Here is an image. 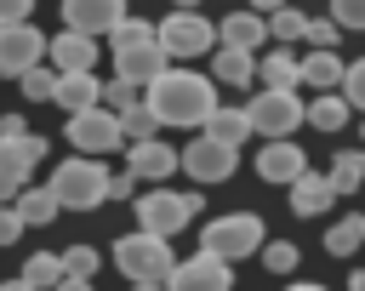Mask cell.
Listing matches in <instances>:
<instances>
[{
	"instance_id": "1",
	"label": "cell",
	"mask_w": 365,
	"mask_h": 291,
	"mask_svg": "<svg viewBox=\"0 0 365 291\" xmlns=\"http://www.w3.org/2000/svg\"><path fill=\"white\" fill-rule=\"evenodd\" d=\"M143 108L154 114V126H200L217 108V80L165 63L148 86H143Z\"/></svg>"
},
{
	"instance_id": "2",
	"label": "cell",
	"mask_w": 365,
	"mask_h": 291,
	"mask_svg": "<svg viewBox=\"0 0 365 291\" xmlns=\"http://www.w3.org/2000/svg\"><path fill=\"white\" fill-rule=\"evenodd\" d=\"M103 40H108V51H114L120 80H131V86H148V80L171 63V57L160 51V40H154V23H143V17H131V11H125Z\"/></svg>"
},
{
	"instance_id": "3",
	"label": "cell",
	"mask_w": 365,
	"mask_h": 291,
	"mask_svg": "<svg viewBox=\"0 0 365 291\" xmlns=\"http://www.w3.org/2000/svg\"><path fill=\"white\" fill-rule=\"evenodd\" d=\"M171 262H177V257H171V240H165V234L131 228V234L114 240V268H120L131 285H165Z\"/></svg>"
},
{
	"instance_id": "4",
	"label": "cell",
	"mask_w": 365,
	"mask_h": 291,
	"mask_svg": "<svg viewBox=\"0 0 365 291\" xmlns=\"http://www.w3.org/2000/svg\"><path fill=\"white\" fill-rule=\"evenodd\" d=\"M51 194H57V205L63 211H91V205H103L108 200V171H103V160L97 154H74V160H63L57 171H51V183H46Z\"/></svg>"
},
{
	"instance_id": "5",
	"label": "cell",
	"mask_w": 365,
	"mask_h": 291,
	"mask_svg": "<svg viewBox=\"0 0 365 291\" xmlns=\"http://www.w3.org/2000/svg\"><path fill=\"white\" fill-rule=\"evenodd\" d=\"M262 245V217L257 211H222L200 228V251L222 257V262H240V257H257Z\"/></svg>"
},
{
	"instance_id": "6",
	"label": "cell",
	"mask_w": 365,
	"mask_h": 291,
	"mask_svg": "<svg viewBox=\"0 0 365 291\" xmlns=\"http://www.w3.org/2000/svg\"><path fill=\"white\" fill-rule=\"evenodd\" d=\"M154 40L171 63H188V57H205L217 46V23L200 17V11H171L165 23H154Z\"/></svg>"
},
{
	"instance_id": "7",
	"label": "cell",
	"mask_w": 365,
	"mask_h": 291,
	"mask_svg": "<svg viewBox=\"0 0 365 291\" xmlns=\"http://www.w3.org/2000/svg\"><path fill=\"white\" fill-rule=\"evenodd\" d=\"M200 194L188 188V194H177V188H148V194H137V228H148V234H177L182 223H194L200 217Z\"/></svg>"
},
{
	"instance_id": "8",
	"label": "cell",
	"mask_w": 365,
	"mask_h": 291,
	"mask_svg": "<svg viewBox=\"0 0 365 291\" xmlns=\"http://www.w3.org/2000/svg\"><path fill=\"white\" fill-rule=\"evenodd\" d=\"M245 120H251V137H291V131L302 126V91H274V86H262V91H251Z\"/></svg>"
},
{
	"instance_id": "9",
	"label": "cell",
	"mask_w": 365,
	"mask_h": 291,
	"mask_svg": "<svg viewBox=\"0 0 365 291\" xmlns=\"http://www.w3.org/2000/svg\"><path fill=\"white\" fill-rule=\"evenodd\" d=\"M177 171H188L194 183H228L234 171H240V148H228V143H217V137H188L182 143V154H177Z\"/></svg>"
},
{
	"instance_id": "10",
	"label": "cell",
	"mask_w": 365,
	"mask_h": 291,
	"mask_svg": "<svg viewBox=\"0 0 365 291\" xmlns=\"http://www.w3.org/2000/svg\"><path fill=\"white\" fill-rule=\"evenodd\" d=\"M63 137L74 143V154H114V148H125L120 143V120L103 108V103H91V108H74L68 114V126H63Z\"/></svg>"
},
{
	"instance_id": "11",
	"label": "cell",
	"mask_w": 365,
	"mask_h": 291,
	"mask_svg": "<svg viewBox=\"0 0 365 291\" xmlns=\"http://www.w3.org/2000/svg\"><path fill=\"white\" fill-rule=\"evenodd\" d=\"M165 291H234V262H222L211 251H194V257L171 262Z\"/></svg>"
},
{
	"instance_id": "12",
	"label": "cell",
	"mask_w": 365,
	"mask_h": 291,
	"mask_svg": "<svg viewBox=\"0 0 365 291\" xmlns=\"http://www.w3.org/2000/svg\"><path fill=\"white\" fill-rule=\"evenodd\" d=\"M34 63H46V34L34 23H6L0 29V80H17Z\"/></svg>"
},
{
	"instance_id": "13",
	"label": "cell",
	"mask_w": 365,
	"mask_h": 291,
	"mask_svg": "<svg viewBox=\"0 0 365 291\" xmlns=\"http://www.w3.org/2000/svg\"><path fill=\"white\" fill-rule=\"evenodd\" d=\"M125 171L137 183H165V177H177V148L160 137H137V143H125Z\"/></svg>"
},
{
	"instance_id": "14",
	"label": "cell",
	"mask_w": 365,
	"mask_h": 291,
	"mask_svg": "<svg viewBox=\"0 0 365 291\" xmlns=\"http://www.w3.org/2000/svg\"><path fill=\"white\" fill-rule=\"evenodd\" d=\"M308 171V154H302V143H291V137H268L262 148H257V177L262 183H297Z\"/></svg>"
},
{
	"instance_id": "15",
	"label": "cell",
	"mask_w": 365,
	"mask_h": 291,
	"mask_svg": "<svg viewBox=\"0 0 365 291\" xmlns=\"http://www.w3.org/2000/svg\"><path fill=\"white\" fill-rule=\"evenodd\" d=\"M120 17H125V0H63V29L91 34V40H103Z\"/></svg>"
},
{
	"instance_id": "16",
	"label": "cell",
	"mask_w": 365,
	"mask_h": 291,
	"mask_svg": "<svg viewBox=\"0 0 365 291\" xmlns=\"http://www.w3.org/2000/svg\"><path fill=\"white\" fill-rule=\"evenodd\" d=\"M97 40L91 34H74V29H63V34H51L46 40V57H51V68L57 74H80V68H97Z\"/></svg>"
},
{
	"instance_id": "17",
	"label": "cell",
	"mask_w": 365,
	"mask_h": 291,
	"mask_svg": "<svg viewBox=\"0 0 365 291\" xmlns=\"http://www.w3.org/2000/svg\"><path fill=\"white\" fill-rule=\"evenodd\" d=\"M285 194H291V211L297 217H325L331 200H336V188H331L325 171H302L297 183H285Z\"/></svg>"
},
{
	"instance_id": "18",
	"label": "cell",
	"mask_w": 365,
	"mask_h": 291,
	"mask_svg": "<svg viewBox=\"0 0 365 291\" xmlns=\"http://www.w3.org/2000/svg\"><path fill=\"white\" fill-rule=\"evenodd\" d=\"M211 80H217V86L245 91V86L257 80V51H240V46H211Z\"/></svg>"
},
{
	"instance_id": "19",
	"label": "cell",
	"mask_w": 365,
	"mask_h": 291,
	"mask_svg": "<svg viewBox=\"0 0 365 291\" xmlns=\"http://www.w3.org/2000/svg\"><path fill=\"white\" fill-rule=\"evenodd\" d=\"M11 211L23 217V228H51L63 205H57V194H51L46 183H23V188L11 194Z\"/></svg>"
},
{
	"instance_id": "20",
	"label": "cell",
	"mask_w": 365,
	"mask_h": 291,
	"mask_svg": "<svg viewBox=\"0 0 365 291\" xmlns=\"http://www.w3.org/2000/svg\"><path fill=\"white\" fill-rule=\"evenodd\" d=\"M103 97V80H97V68H80V74H57V86H51V103L63 108V114H74V108H91Z\"/></svg>"
},
{
	"instance_id": "21",
	"label": "cell",
	"mask_w": 365,
	"mask_h": 291,
	"mask_svg": "<svg viewBox=\"0 0 365 291\" xmlns=\"http://www.w3.org/2000/svg\"><path fill=\"white\" fill-rule=\"evenodd\" d=\"M217 46H240V51H257V46H268V29H262V17L245 6V11H228V17L217 23Z\"/></svg>"
},
{
	"instance_id": "22",
	"label": "cell",
	"mask_w": 365,
	"mask_h": 291,
	"mask_svg": "<svg viewBox=\"0 0 365 291\" xmlns=\"http://www.w3.org/2000/svg\"><path fill=\"white\" fill-rule=\"evenodd\" d=\"M336 80H342V57H336V51H314V46H308V57H297V86H308V91H336Z\"/></svg>"
},
{
	"instance_id": "23",
	"label": "cell",
	"mask_w": 365,
	"mask_h": 291,
	"mask_svg": "<svg viewBox=\"0 0 365 291\" xmlns=\"http://www.w3.org/2000/svg\"><path fill=\"white\" fill-rule=\"evenodd\" d=\"M348 103H342V91H314V103H302V120L314 126V131H342L348 126Z\"/></svg>"
},
{
	"instance_id": "24",
	"label": "cell",
	"mask_w": 365,
	"mask_h": 291,
	"mask_svg": "<svg viewBox=\"0 0 365 291\" xmlns=\"http://www.w3.org/2000/svg\"><path fill=\"white\" fill-rule=\"evenodd\" d=\"M200 131L217 137V143H228V148H240V143L251 137V120H245V108H222V103H217V108L200 120Z\"/></svg>"
},
{
	"instance_id": "25",
	"label": "cell",
	"mask_w": 365,
	"mask_h": 291,
	"mask_svg": "<svg viewBox=\"0 0 365 291\" xmlns=\"http://www.w3.org/2000/svg\"><path fill=\"white\" fill-rule=\"evenodd\" d=\"M325 177H331L336 194H359V188H365V148H342Z\"/></svg>"
},
{
	"instance_id": "26",
	"label": "cell",
	"mask_w": 365,
	"mask_h": 291,
	"mask_svg": "<svg viewBox=\"0 0 365 291\" xmlns=\"http://www.w3.org/2000/svg\"><path fill=\"white\" fill-rule=\"evenodd\" d=\"M29 171H34V160H29L17 143H0V205L29 183Z\"/></svg>"
},
{
	"instance_id": "27",
	"label": "cell",
	"mask_w": 365,
	"mask_h": 291,
	"mask_svg": "<svg viewBox=\"0 0 365 291\" xmlns=\"http://www.w3.org/2000/svg\"><path fill=\"white\" fill-rule=\"evenodd\" d=\"M257 80L274 86V91H297V57H291L285 46H274V51L257 63Z\"/></svg>"
},
{
	"instance_id": "28",
	"label": "cell",
	"mask_w": 365,
	"mask_h": 291,
	"mask_svg": "<svg viewBox=\"0 0 365 291\" xmlns=\"http://www.w3.org/2000/svg\"><path fill=\"white\" fill-rule=\"evenodd\" d=\"M23 280H29L34 291H51V285L63 280V257H57V251H34V257L23 262Z\"/></svg>"
},
{
	"instance_id": "29",
	"label": "cell",
	"mask_w": 365,
	"mask_h": 291,
	"mask_svg": "<svg viewBox=\"0 0 365 291\" xmlns=\"http://www.w3.org/2000/svg\"><path fill=\"white\" fill-rule=\"evenodd\" d=\"M302 23H308V17H302L297 6H279V11H268V17H262V29L274 34V46H291V40H302Z\"/></svg>"
},
{
	"instance_id": "30",
	"label": "cell",
	"mask_w": 365,
	"mask_h": 291,
	"mask_svg": "<svg viewBox=\"0 0 365 291\" xmlns=\"http://www.w3.org/2000/svg\"><path fill=\"white\" fill-rule=\"evenodd\" d=\"M365 240H359V217H336L331 228H325V251L331 257H354Z\"/></svg>"
},
{
	"instance_id": "31",
	"label": "cell",
	"mask_w": 365,
	"mask_h": 291,
	"mask_svg": "<svg viewBox=\"0 0 365 291\" xmlns=\"http://www.w3.org/2000/svg\"><path fill=\"white\" fill-rule=\"evenodd\" d=\"M17 86H23V97H29V103H51V86H57V68H46V63H34V68H23V74H17Z\"/></svg>"
},
{
	"instance_id": "32",
	"label": "cell",
	"mask_w": 365,
	"mask_h": 291,
	"mask_svg": "<svg viewBox=\"0 0 365 291\" xmlns=\"http://www.w3.org/2000/svg\"><path fill=\"white\" fill-rule=\"evenodd\" d=\"M97 103H103L108 114H125V108H137V103H143V86H131V80H120V74H114V80L103 86V97H97Z\"/></svg>"
},
{
	"instance_id": "33",
	"label": "cell",
	"mask_w": 365,
	"mask_h": 291,
	"mask_svg": "<svg viewBox=\"0 0 365 291\" xmlns=\"http://www.w3.org/2000/svg\"><path fill=\"white\" fill-rule=\"evenodd\" d=\"M57 257H63V274H86V280H97V268H103V251L97 245H68Z\"/></svg>"
},
{
	"instance_id": "34",
	"label": "cell",
	"mask_w": 365,
	"mask_h": 291,
	"mask_svg": "<svg viewBox=\"0 0 365 291\" xmlns=\"http://www.w3.org/2000/svg\"><path fill=\"white\" fill-rule=\"evenodd\" d=\"M257 257H262L268 274H291V268H297V245H291V240H262Z\"/></svg>"
},
{
	"instance_id": "35",
	"label": "cell",
	"mask_w": 365,
	"mask_h": 291,
	"mask_svg": "<svg viewBox=\"0 0 365 291\" xmlns=\"http://www.w3.org/2000/svg\"><path fill=\"white\" fill-rule=\"evenodd\" d=\"M336 91H342V103H348V108H359V114H365V57H359V63H342Z\"/></svg>"
},
{
	"instance_id": "36",
	"label": "cell",
	"mask_w": 365,
	"mask_h": 291,
	"mask_svg": "<svg viewBox=\"0 0 365 291\" xmlns=\"http://www.w3.org/2000/svg\"><path fill=\"white\" fill-rule=\"evenodd\" d=\"M114 120H120V143H137V137H154V131H160V126H154V114H148L143 103H137V108H125V114H114Z\"/></svg>"
},
{
	"instance_id": "37",
	"label": "cell",
	"mask_w": 365,
	"mask_h": 291,
	"mask_svg": "<svg viewBox=\"0 0 365 291\" xmlns=\"http://www.w3.org/2000/svg\"><path fill=\"white\" fill-rule=\"evenodd\" d=\"M336 34H342V29H336L331 17H308V23H302V40H308L314 51H331V46H336Z\"/></svg>"
},
{
	"instance_id": "38",
	"label": "cell",
	"mask_w": 365,
	"mask_h": 291,
	"mask_svg": "<svg viewBox=\"0 0 365 291\" xmlns=\"http://www.w3.org/2000/svg\"><path fill=\"white\" fill-rule=\"evenodd\" d=\"M331 23L336 29H365V0H331Z\"/></svg>"
},
{
	"instance_id": "39",
	"label": "cell",
	"mask_w": 365,
	"mask_h": 291,
	"mask_svg": "<svg viewBox=\"0 0 365 291\" xmlns=\"http://www.w3.org/2000/svg\"><path fill=\"white\" fill-rule=\"evenodd\" d=\"M17 240H23V217L11 205H0V245H17Z\"/></svg>"
},
{
	"instance_id": "40",
	"label": "cell",
	"mask_w": 365,
	"mask_h": 291,
	"mask_svg": "<svg viewBox=\"0 0 365 291\" xmlns=\"http://www.w3.org/2000/svg\"><path fill=\"white\" fill-rule=\"evenodd\" d=\"M137 194V177L131 171H108V200H131Z\"/></svg>"
},
{
	"instance_id": "41",
	"label": "cell",
	"mask_w": 365,
	"mask_h": 291,
	"mask_svg": "<svg viewBox=\"0 0 365 291\" xmlns=\"http://www.w3.org/2000/svg\"><path fill=\"white\" fill-rule=\"evenodd\" d=\"M29 11H34V0H0V29L6 23H29Z\"/></svg>"
},
{
	"instance_id": "42",
	"label": "cell",
	"mask_w": 365,
	"mask_h": 291,
	"mask_svg": "<svg viewBox=\"0 0 365 291\" xmlns=\"http://www.w3.org/2000/svg\"><path fill=\"white\" fill-rule=\"evenodd\" d=\"M17 148H23V154H29L34 165L46 160V137H34V131H23V137H17Z\"/></svg>"
},
{
	"instance_id": "43",
	"label": "cell",
	"mask_w": 365,
	"mask_h": 291,
	"mask_svg": "<svg viewBox=\"0 0 365 291\" xmlns=\"http://www.w3.org/2000/svg\"><path fill=\"white\" fill-rule=\"evenodd\" d=\"M29 126H23V114H0V143H17Z\"/></svg>"
},
{
	"instance_id": "44",
	"label": "cell",
	"mask_w": 365,
	"mask_h": 291,
	"mask_svg": "<svg viewBox=\"0 0 365 291\" xmlns=\"http://www.w3.org/2000/svg\"><path fill=\"white\" fill-rule=\"evenodd\" d=\"M51 291H91V280H86V274H63Z\"/></svg>"
},
{
	"instance_id": "45",
	"label": "cell",
	"mask_w": 365,
	"mask_h": 291,
	"mask_svg": "<svg viewBox=\"0 0 365 291\" xmlns=\"http://www.w3.org/2000/svg\"><path fill=\"white\" fill-rule=\"evenodd\" d=\"M279 6H291V0H251V11H257V17H268V11H279Z\"/></svg>"
},
{
	"instance_id": "46",
	"label": "cell",
	"mask_w": 365,
	"mask_h": 291,
	"mask_svg": "<svg viewBox=\"0 0 365 291\" xmlns=\"http://www.w3.org/2000/svg\"><path fill=\"white\" fill-rule=\"evenodd\" d=\"M0 291H34V285H29L23 274H17V280H0Z\"/></svg>"
},
{
	"instance_id": "47",
	"label": "cell",
	"mask_w": 365,
	"mask_h": 291,
	"mask_svg": "<svg viewBox=\"0 0 365 291\" xmlns=\"http://www.w3.org/2000/svg\"><path fill=\"white\" fill-rule=\"evenodd\" d=\"M285 291H325V285H314V280H291Z\"/></svg>"
},
{
	"instance_id": "48",
	"label": "cell",
	"mask_w": 365,
	"mask_h": 291,
	"mask_svg": "<svg viewBox=\"0 0 365 291\" xmlns=\"http://www.w3.org/2000/svg\"><path fill=\"white\" fill-rule=\"evenodd\" d=\"M348 291H365V268H359V274H348Z\"/></svg>"
},
{
	"instance_id": "49",
	"label": "cell",
	"mask_w": 365,
	"mask_h": 291,
	"mask_svg": "<svg viewBox=\"0 0 365 291\" xmlns=\"http://www.w3.org/2000/svg\"><path fill=\"white\" fill-rule=\"evenodd\" d=\"M177 11H200V0H177Z\"/></svg>"
},
{
	"instance_id": "50",
	"label": "cell",
	"mask_w": 365,
	"mask_h": 291,
	"mask_svg": "<svg viewBox=\"0 0 365 291\" xmlns=\"http://www.w3.org/2000/svg\"><path fill=\"white\" fill-rule=\"evenodd\" d=\"M131 291H165V285H131Z\"/></svg>"
},
{
	"instance_id": "51",
	"label": "cell",
	"mask_w": 365,
	"mask_h": 291,
	"mask_svg": "<svg viewBox=\"0 0 365 291\" xmlns=\"http://www.w3.org/2000/svg\"><path fill=\"white\" fill-rule=\"evenodd\" d=\"M359 240H365V217H359Z\"/></svg>"
},
{
	"instance_id": "52",
	"label": "cell",
	"mask_w": 365,
	"mask_h": 291,
	"mask_svg": "<svg viewBox=\"0 0 365 291\" xmlns=\"http://www.w3.org/2000/svg\"><path fill=\"white\" fill-rule=\"evenodd\" d=\"M359 137H365V131H359Z\"/></svg>"
}]
</instances>
